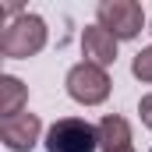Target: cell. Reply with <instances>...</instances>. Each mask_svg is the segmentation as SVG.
Masks as SVG:
<instances>
[{"instance_id": "1", "label": "cell", "mask_w": 152, "mask_h": 152, "mask_svg": "<svg viewBox=\"0 0 152 152\" xmlns=\"http://www.w3.org/2000/svg\"><path fill=\"white\" fill-rule=\"evenodd\" d=\"M42 46H46V21L39 14H21V18L7 21L0 32V53L11 60L36 57Z\"/></svg>"}, {"instance_id": "2", "label": "cell", "mask_w": 152, "mask_h": 152, "mask_svg": "<svg viewBox=\"0 0 152 152\" xmlns=\"http://www.w3.org/2000/svg\"><path fill=\"white\" fill-rule=\"evenodd\" d=\"M99 149V124L81 117H60L46 131V152H96Z\"/></svg>"}, {"instance_id": "3", "label": "cell", "mask_w": 152, "mask_h": 152, "mask_svg": "<svg viewBox=\"0 0 152 152\" xmlns=\"http://www.w3.org/2000/svg\"><path fill=\"white\" fill-rule=\"evenodd\" d=\"M64 85H67V96L75 103H81V106H99L110 96V75H106V67H96L88 60L75 64L67 71V81Z\"/></svg>"}, {"instance_id": "4", "label": "cell", "mask_w": 152, "mask_h": 152, "mask_svg": "<svg viewBox=\"0 0 152 152\" xmlns=\"http://www.w3.org/2000/svg\"><path fill=\"white\" fill-rule=\"evenodd\" d=\"M96 18H99L96 25H103L106 32H113L117 42L120 39H134L145 28V11L134 0H103L96 7Z\"/></svg>"}, {"instance_id": "5", "label": "cell", "mask_w": 152, "mask_h": 152, "mask_svg": "<svg viewBox=\"0 0 152 152\" xmlns=\"http://www.w3.org/2000/svg\"><path fill=\"white\" fill-rule=\"evenodd\" d=\"M39 131H42V120L28 110L11 120H0V138L11 152H32V145L39 142Z\"/></svg>"}, {"instance_id": "6", "label": "cell", "mask_w": 152, "mask_h": 152, "mask_svg": "<svg viewBox=\"0 0 152 152\" xmlns=\"http://www.w3.org/2000/svg\"><path fill=\"white\" fill-rule=\"evenodd\" d=\"M81 53H85L88 64L110 67V64L117 60V36L106 32L103 25H88V28L81 32Z\"/></svg>"}, {"instance_id": "7", "label": "cell", "mask_w": 152, "mask_h": 152, "mask_svg": "<svg viewBox=\"0 0 152 152\" xmlns=\"http://www.w3.org/2000/svg\"><path fill=\"white\" fill-rule=\"evenodd\" d=\"M99 152H134L131 145V124L117 113H106L99 120Z\"/></svg>"}, {"instance_id": "8", "label": "cell", "mask_w": 152, "mask_h": 152, "mask_svg": "<svg viewBox=\"0 0 152 152\" xmlns=\"http://www.w3.org/2000/svg\"><path fill=\"white\" fill-rule=\"evenodd\" d=\"M25 99H28V92H25L21 78H14V75H4V78H0V113H4V120L25 113V110H21Z\"/></svg>"}, {"instance_id": "9", "label": "cell", "mask_w": 152, "mask_h": 152, "mask_svg": "<svg viewBox=\"0 0 152 152\" xmlns=\"http://www.w3.org/2000/svg\"><path fill=\"white\" fill-rule=\"evenodd\" d=\"M131 75L138 78V81H149V85H152V46H145V50L134 53V60H131Z\"/></svg>"}, {"instance_id": "10", "label": "cell", "mask_w": 152, "mask_h": 152, "mask_svg": "<svg viewBox=\"0 0 152 152\" xmlns=\"http://www.w3.org/2000/svg\"><path fill=\"white\" fill-rule=\"evenodd\" d=\"M138 113H142V124L152 127V96H145V99L138 103Z\"/></svg>"}, {"instance_id": "11", "label": "cell", "mask_w": 152, "mask_h": 152, "mask_svg": "<svg viewBox=\"0 0 152 152\" xmlns=\"http://www.w3.org/2000/svg\"><path fill=\"white\" fill-rule=\"evenodd\" d=\"M149 32H152V25H149Z\"/></svg>"}, {"instance_id": "12", "label": "cell", "mask_w": 152, "mask_h": 152, "mask_svg": "<svg viewBox=\"0 0 152 152\" xmlns=\"http://www.w3.org/2000/svg\"><path fill=\"white\" fill-rule=\"evenodd\" d=\"M149 152H152V149H149Z\"/></svg>"}]
</instances>
